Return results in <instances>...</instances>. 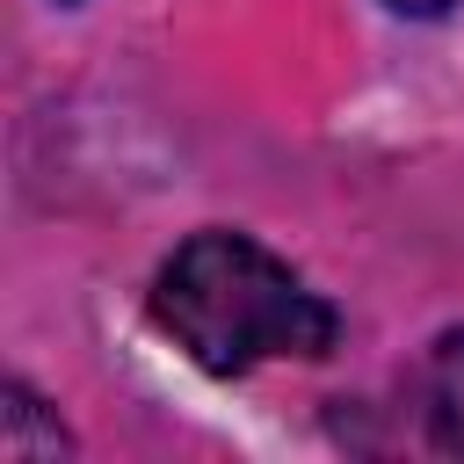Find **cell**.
<instances>
[{"label":"cell","mask_w":464,"mask_h":464,"mask_svg":"<svg viewBox=\"0 0 464 464\" xmlns=\"http://www.w3.org/2000/svg\"><path fill=\"white\" fill-rule=\"evenodd\" d=\"M420 413L442 450H464V326L435 341V355L420 370Z\"/></svg>","instance_id":"obj_2"},{"label":"cell","mask_w":464,"mask_h":464,"mask_svg":"<svg viewBox=\"0 0 464 464\" xmlns=\"http://www.w3.org/2000/svg\"><path fill=\"white\" fill-rule=\"evenodd\" d=\"M384 7H399V14H450L457 0H384Z\"/></svg>","instance_id":"obj_4"},{"label":"cell","mask_w":464,"mask_h":464,"mask_svg":"<svg viewBox=\"0 0 464 464\" xmlns=\"http://www.w3.org/2000/svg\"><path fill=\"white\" fill-rule=\"evenodd\" d=\"M152 319L210 377H239L276 355L312 362L341 334V312L319 290H304V276L290 261H276L268 246H254L246 232L181 239L152 283Z\"/></svg>","instance_id":"obj_1"},{"label":"cell","mask_w":464,"mask_h":464,"mask_svg":"<svg viewBox=\"0 0 464 464\" xmlns=\"http://www.w3.org/2000/svg\"><path fill=\"white\" fill-rule=\"evenodd\" d=\"M65 428L44 420V399L29 384H7V406H0V457L7 464H36V457H65Z\"/></svg>","instance_id":"obj_3"}]
</instances>
